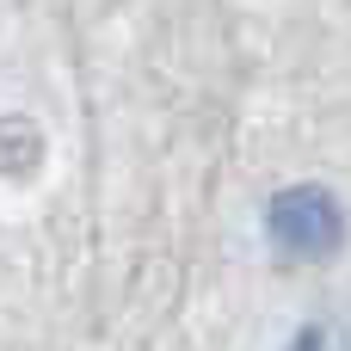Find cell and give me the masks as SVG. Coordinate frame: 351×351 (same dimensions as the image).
Returning <instances> with one entry per match:
<instances>
[{
  "mask_svg": "<svg viewBox=\"0 0 351 351\" xmlns=\"http://www.w3.org/2000/svg\"><path fill=\"white\" fill-rule=\"evenodd\" d=\"M271 247L284 259H321L339 247V204L321 185H296L271 204Z\"/></svg>",
  "mask_w": 351,
  "mask_h": 351,
  "instance_id": "cell-1",
  "label": "cell"
}]
</instances>
